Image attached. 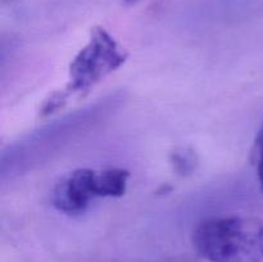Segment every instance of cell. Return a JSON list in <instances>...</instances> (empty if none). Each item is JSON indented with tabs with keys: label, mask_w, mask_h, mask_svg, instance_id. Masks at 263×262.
<instances>
[{
	"label": "cell",
	"mask_w": 263,
	"mask_h": 262,
	"mask_svg": "<svg viewBox=\"0 0 263 262\" xmlns=\"http://www.w3.org/2000/svg\"><path fill=\"white\" fill-rule=\"evenodd\" d=\"M115 98L105 99L94 105L71 113L57 120L10 145L2 158V175L14 176L32 170L50 158L54 153L73 143L76 139L89 133L100 122L102 118L112 112L116 104Z\"/></svg>",
	"instance_id": "1"
},
{
	"label": "cell",
	"mask_w": 263,
	"mask_h": 262,
	"mask_svg": "<svg viewBox=\"0 0 263 262\" xmlns=\"http://www.w3.org/2000/svg\"><path fill=\"white\" fill-rule=\"evenodd\" d=\"M193 246L208 262H263V221L241 215L202 221Z\"/></svg>",
	"instance_id": "2"
},
{
	"label": "cell",
	"mask_w": 263,
	"mask_h": 262,
	"mask_svg": "<svg viewBox=\"0 0 263 262\" xmlns=\"http://www.w3.org/2000/svg\"><path fill=\"white\" fill-rule=\"evenodd\" d=\"M126 53L115 39L102 27L92 28L89 43L79 51L69 67V82L63 91L55 92L44 104L41 113L50 115L76 94L89 91L110 72L120 68Z\"/></svg>",
	"instance_id": "3"
},
{
	"label": "cell",
	"mask_w": 263,
	"mask_h": 262,
	"mask_svg": "<svg viewBox=\"0 0 263 262\" xmlns=\"http://www.w3.org/2000/svg\"><path fill=\"white\" fill-rule=\"evenodd\" d=\"M130 174L118 167L79 169L68 172L54 185L51 204L67 215L86 211L95 198H115L125 194Z\"/></svg>",
	"instance_id": "4"
},
{
	"label": "cell",
	"mask_w": 263,
	"mask_h": 262,
	"mask_svg": "<svg viewBox=\"0 0 263 262\" xmlns=\"http://www.w3.org/2000/svg\"><path fill=\"white\" fill-rule=\"evenodd\" d=\"M252 157L256 164H263V125L257 133L256 140H254L253 151H252Z\"/></svg>",
	"instance_id": "5"
},
{
	"label": "cell",
	"mask_w": 263,
	"mask_h": 262,
	"mask_svg": "<svg viewBox=\"0 0 263 262\" xmlns=\"http://www.w3.org/2000/svg\"><path fill=\"white\" fill-rule=\"evenodd\" d=\"M123 2H125L126 4H136V3L140 2V0H123Z\"/></svg>",
	"instance_id": "6"
}]
</instances>
